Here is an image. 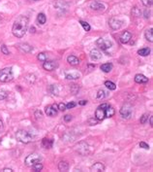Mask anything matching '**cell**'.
I'll list each match as a JSON object with an SVG mask.
<instances>
[{
    "label": "cell",
    "mask_w": 153,
    "mask_h": 172,
    "mask_svg": "<svg viewBox=\"0 0 153 172\" xmlns=\"http://www.w3.org/2000/svg\"><path fill=\"white\" fill-rule=\"evenodd\" d=\"M30 32H31V33H32V32H33V33L35 32V28H34V27H31V28H30Z\"/></svg>",
    "instance_id": "obj_46"
},
{
    "label": "cell",
    "mask_w": 153,
    "mask_h": 172,
    "mask_svg": "<svg viewBox=\"0 0 153 172\" xmlns=\"http://www.w3.org/2000/svg\"><path fill=\"white\" fill-rule=\"evenodd\" d=\"M7 96H8V92L5 90H0V100L5 99Z\"/></svg>",
    "instance_id": "obj_31"
},
{
    "label": "cell",
    "mask_w": 153,
    "mask_h": 172,
    "mask_svg": "<svg viewBox=\"0 0 153 172\" xmlns=\"http://www.w3.org/2000/svg\"><path fill=\"white\" fill-rule=\"evenodd\" d=\"M47 21V17L45 14L43 13H40L37 16V23L39 24H41V25H43V24H45Z\"/></svg>",
    "instance_id": "obj_22"
},
{
    "label": "cell",
    "mask_w": 153,
    "mask_h": 172,
    "mask_svg": "<svg viewBox=\"0 0 153 172\" xmlns=\"http://www.w3.org/2000/svg\"><path fill=\"white\" fill-rule=\"evenodd\" d=\"M58 106V110H60V111H65L67 108H66V104H64V103H59L57 105Z\"/></svg>",
    "instance_id": "obj_38"
},
{
    "label": "cell",
    "mask_w": 153,
    "mask_h": 172,
    "mask_svg": "<svg viewBox=\"0 0 153 172\" xmlns=\"http://www.w3.org/2000/svg\"><path fill=\"white\" fill-rule=\"evenodd\" d=\"M67 61L69 64L71 65H78V63H80V60L75 56H69L67 58Z\"/></svg>",
    "instance_id": "obj_19"
},
{
    "label": "cell",
    "mask_w": 153,
    "mask_h": 172,
    "mask_svg": "<svg viewBox=\"0 0 153 172\" xmlns=\"http://www.w3.org/2000/svg\"><path fill=\"white\" fill-rule=\"evenodd\" d=\"M112 67H113V65L112 63H104V64L101 65V70L105 73H108L112 70Z\"/></svg>",
    "instance_id": "obj_20"
},
{
    "label": "cell",
    "mask_w": 153,
    "mask_h": 172,
    "mask_svg": "<svg viewBox=\"0 0 153 172\" xmlns=\"http://www.w3.org/2000/svg\"><path fill=\"white\" fill-rule=\"evenodd\" d=\"M105 168H106L105 165H104L102 163H96L90 167V170L94 172H101V171H105Z\"/></svg>",
    "instance_id": "obj_14"
},
{
    "label": "cell",
    "mask_w": 153,
    "mask_h": 172,
    "mask_svg": "<svg viewBox=\"0 0 153 172\" xmlns=\"http://www.w3.org/2000/svg\"><path fill=\"white\" fill-rule=\"evenodd\" d=\"M147 120H148V115H147V114H144L142 117H140V124H145Z\"/></svg>",
    "instance_id": "obj_34"
},
{
    "label": "cell",
    "mask_w": 153,
    "mask_h": 172,
    "mask_svg": "<svg viewBox=\"0 0 153 172\" xmlns=\"http://www.w3.org/2000/svg\"><path fill=\"white\" fill-rule=\"evenodd\" d=\"M1 52L4 54V55H6V56H8L9 54H10L8 48H7V47L5 46V45H2V46H1Z\"/></svg>",
    "instance_id": "obj_37"
},
{
    "label": "cell",
    "mask_w": 153,
    "mask_h": 172,
    "mask_svg": "<svg viewBox=\"0 0 153 172\" xmlns=\"http://www.w3.org/2000/svg\"><path fill=\"white\" fill-rule=\"evenodd\" d=\"M53 141L51 139H48V138H44L42 140V146L45 149H51L53 147Z\"/></svg>",
    "instance_id": "obj_18"
},
{
    "label": "cell",
    "mask_w": 153,
    "mask_h": 172,
    "mask_svg": "<svg viewBox=\"0 0 153 172\" xmlns=\"http://www.w3.org/2000/svg\"><path fill=\"white\" fill-rule=\"evenodd\" d=\"M90 8L92 10H95V11H102V10L105 9V5L98 1H92L90 3Z\"/></svg>",
    "instance_id": "obj_13"
},
{
    "label": "cell",
    "mask_w": 153,
    "mask_h": 172,
    "mask_svg": "<svg viewBox=\"0 0 153 172\" xmlns=\"http://www.w3.org/2000/svg\"><path fill=\"white\" fill-rule=\"evenodd\" d=\"M2 171H3V172H13V169H11V168H4Z\"/></svg>",
    "instance_id": "obj_43"
},
{
    "label": "cell",
    "mask_w": 153,
    "mask_h": 172,
    "mask_svg": "<svg viewBox=\"0 0 153 172\" xmlns=\"http://www.w3.org/2000/svg\"><path fill=\"white\" fill-rule=\"evenodd\" d=\"M71 120H72V116H70V115H66V116L64 117V121L65 122H70Z\"/></svg>",
    "instance_id": "obj_41"
},
{
    "label": "cell",
    "mask_w": 153,
    "mask_h": 172,
    "mask_svg": "<svg viewBox=\"0 0 153 172\" xmlns=\"http://www.w3.org/2000/svg\"><path fill=\"white\" fill-rule=\"evenodd\" d=\"M140 147L142 149H145V150H148L149 149V145L146 144L145 142H140Z\"/></svg>",
    "instance_id": "obj_39"
},
{
    "label": "cell",
    "mask_w": 153,
    "mask_h": 172,
    "mask_svg": "<svg viewBox=\"0 0 153 172\" xmlns=\"http://www.w3.org/2000/svg\"><path fill=\"white\" fill-rule=\"evenodd\" d=\"M51 92H53V94H54V95H57V94H58V90H57V87H56L55 85L51 86Z\"/></svg>",
    "instance_id": "obj_35"
},
{
    "label": "cell",
    "mask_w": 153,
    "mask_h": 172,
    "mask_svg": "<svg viewBox=\"0 0 153 172\" xmlns=\"http://www.w3.org/2000/svg\"><path fill=\"white\" fill-rule=\"evenodd\" d=\"M149 118V124H150V126H153V118H152V116L151 117H148Z\"/></svg>",
    "instance_id": "obj_44"
},
{
    "label": "cell",
    "mask_w": 153,
    "mask_h": 172,
    "mask_svg": "<svg viewBox=\"0 0 153 172\" xmlns=\"http://www.w3.org/2000/svg\"><path fill=\"white\" fill-rule=\"evenodd\" d=\"M135 82L138 84H146L148 82V78L142 74H137L135 76Z\"/></svg>",
    "instance_id": "obj_15"
},
{
    "label": "cell",
    "mask_w": 153,
    "mask_h": 172,
    "mask_svg": "<svg viewBox=\"0 0 153 172\" xmlns=\"http://www.w3.org/2000/svg\"><path fill=\"white\" fill-rule=\"evenodd\" d=\"M2 128H3V122H2L1 119H0V130H1Z\"/></svg>",
    "instance_id": "obj_45"
},
{
    "label": "cell",
    "mask_w": 153,
    "mask_h": 172,
    "mask_svg": "<svg viewBox=\"0 0 153 172\" xmlns=\"http://www.w3.org/2000/svg\"><path fill=\"white\" fill-rule=\"evenodd\" d=\"M28 18L25 16H19L18 19L15 21L12 28V32L16 37L21 38L26 33L27 27H28Z\"/></svg>",
    "instance_id": "obj_1"
},
{
    "label": "cell",
    "mask_w": 153,
    "mask_h": 172,
    "mask_svg": "<svg viewBox=\"0 0 153 172\" xmlns=\"http://www.w3.org/2000/svg\"><path fill=\"white\" fill-rule=\"evenodd\" d=\"M70 90H71V92H72L73 94H76V92H78V90H80V88L78 87V85L73 84V85H71Z\"/></svg>",
    "instance_id": "obj_30"
},
{
    "label": "cell",
    "mask_w": 153,
    "mask_h": 172,
    "mask_svg": "<svg viewBox=\"0 0 153 172\" xmlns=\"http://www.w3.org/2000/svg\"><path fill=\"white\" fill-rule=\"evenodd\" d=\"M122 23H123L122 21H120V19H118L116 18H112L110 21H108V24H110V26L113 29V30L119 29L122 26Z\"/></svg>",
    "instance_id": "obj_10"
},
{
    "label": "cell",
    "mask_w": 153,
    "mask_h": 172,
    "mask_svg": "<svg viewBox=\"0 0 153 172\" xmlns=\"http://www.w3.org/2000/svg\"><path fill=\"white\" fill-rule=\"evenodd\" d=\"M114 114H115V111L114 109H113V107L110 106V105H107L105 110L106 118H112V116H114Z\"/></svg>",
    "instance_id": "obj_17"
},
{
    "label": "cell",
    "mask_w": 153,
    "mask_h": 172,
    "mask_svg": "<svg viewBox=\"0 0 153 172\" xmlns=\"http://www.w3.org/2000/svg\"><path fill=\"white\" fill-rule=\"evenodd\" d=\"M108 104L104 103V104L100 105L99 107L97 108L95 112V118L98 120V121H103L104 119L106 118V115H105V110H106V107H107Z\"/></svg>",
    "instance_id": "obj_7"
},
{
    "label": "cell",
    "mask_w": 153,
    "mask_h": 172,
    "mask_svg": "<svg viewBox=\"0 0 153 172\" xmlns=\"http://www.w3.org/2000/svg\"><path fill=\"white\" fill-rule=\"evenodd\" d=\"M90 58H92L93 60H101L102 58V54L99 50L97 49H93L91 50L90 52Z\"/></svg>",
    "instance_id": "obj_16"
},
{
    "label": "cell",
    "mask_w": 153,
    "mask_h": 172,
    "mask_svg": "<svg viewBox=\"0 0 153 172\" xmlns=\"http://www.w3.org/2000/svg\"><path fill=\"white\" fill-rule=\"evenodd\" d=\"M96 44H97V46L104 52H107L112 47V43L110 42V40L104 39V38H99L97 40V42H96Z\"/></svg>",
    "instance_id": "obj_5"
},
{
    "label": "cell",
    "mask_w": 153,
    "mask_h": 172,
    "mask_svg": "<svg viewBox=\"0 0 153 172\" xmlns=\"http://www.w3.org/2000/svg\"><path fill=\"white\" fill-rule=\"evenodd\" d=\"M86 103H87V100H80V101L78 102V104H80V105H85Z\"/></svg>",
    "instance_id": "obj_42"
},
{
    "label": "cell",
    "mask_w": 153,
    "mask_h": 172,
    "mask_svg": "<svg viewBox=\"0 0 153 172\" xmlns=\"http://www.w3.org/2000/svg\"><path fill=\"white\" fill-rule=\"evenodd\" d=\"M144 36H145V39L149 42H153V34H152V28L150 29H147L144 33Z\"/></svg>",
    "instance_id": "obj_24"
},
{
    "label": "cell",
    "mask_w": 153,
    "mask_h": 172,
    "mask_svg": "<svg viewBox=\"0 0 153 172\" xmlns=\"http://www.w3.org/2000/svg\"><path fill=\"white\" fill-rule=\"evenodd\" d=\"M133 114V108L130 104H124L120 109V115L124 119H130Z\"/></svg>",
    "instance_id": "obj_6"
},
{
    "label": "cell",
    "mask_w": 153,
    "mask_h": 172,
    "mask_svg": "<svg viewBox=\"0 0 153 172\" xmlns=\"http://www.w3.org/2000/svg\"><path fill=\"white\" fill-rule=\"evenodd\" d=\"M41 159H42L41 155H39V154H37V153H32L30 155H28V156H27L26 158H25L24 163H25L27 166L31 167V166L34 165L35 163H40Z\"/></svg>",
    "instance_id": "obj_4"
},
{
    "label": "cell",
    "mask_w": 153,
    "mask_h": 172,
    "mask_svg": "<svg viewBox=\"0 0 153 172\" xmlns=\"http://www.w3.org/2000/svg\"><path fill=\"white\" fill-rule=\"evenodd\" d=\"M131 38H132V34H131L129 31H124V32L120 35L119 40L122 44H127L131 40Z\"/></svg>",
    "instance_id": "obj_11"
},
{
    "label": "cell",
    "mask_w": 153,
    "mask_h": 172,
    "mask_svg": "<svg viewBox=\"0 0 153 172\" xmlns=\"http://www.w3.org/2000/svg\"><path fill=\"white\" fill-rule=\"evenodd\" d=\"M43 67L44 69L47 71H53L55 69V68L58 67V63L57 61H54V60H47L44 62Z\"/></svg>",
    "instance_id": "obj_9"
},
{
    "label": "cell",
    "mask_w": 153,
    "mask_h": 172,
    "mask_svg": "<svg viewBox=\"0 0 153 172\" xmlns=\"http://www.w3.org/2000/svg\"><path fill=\"white\" fill-rule=\"evenodd\" d=\"M105 96H106L105 90H99V92H98V93H97V98H98V99H103V98L105 97Z\"/></svg>",
    "instance_id": "obj_33"
},
{
    "label": "cell",
    "mask_w": 153,
    "mask_h": 172,
    "mask_svg": "<svg viewBox=\"0 0 153 172\" xmlns=\"http://www.w3.org/2000/svg\"><path fill=\"white\" fill-rule=\"evenodd\" d=\"M14 78V73L12 67H6L4 69L0 70V82L8 83L12 81Z\"/></svg>",
    "instance_id": "obj_3"
},
{
    "label": "cell",
    "mask_w": 153,
    "mask_h": 172,
    "mask_svg": "<svg viewBox=\"0 0 153 172\" xmlns=\"http://www.w3.org/2000/svg\"><path fill=\"white\" fill-rule=\"evenodd\" d=\"M57 111H58V106L56 104L53 105H49V106L46 107V114L48 115L49 117H54L57 115Z\"/></svg>",
    "instance_id": "obj_8"
},
{
    "label": "cell",
    "mask_w": 153,
    "mask_h": 172,
    "mask_svg": "<svg viewBox=\"0 0 153 172\" xmlns=\"http://www.w3.org/2000/svg\"><path fill=\"white\" fill-rule=\"evenodd\" d=\"M80 74L78 72H72V73H68L66 74V79L67 80H76V79H80Z\"/></svg>",
    "instance_id": "obj_21"
},
{
    "label": "cell",
    "mask_w": 153,
    "mask_h": 172,
    "mask_svg": "<svg viewBox=\"0 0 153 172\" xmlns=\"http://www.w3.org/2000/svg\"><path fill=\"white\" fill-rule=\"evenodd\" d=\"M58 169L60 171H68L69 164L67 161H60V163H58Z\"/></svg>",
    "instance_id": "obj_23"
},
{
    "label": "cell",
    "mask_w": 153,
    "mask_h": 172,
    "mask_svg": "<svg viewBox=\"0 0 153 172\" xmlns=\"http://www.w3.org/2000/svg\"><path fill=\"white\" fill-rule=\"evenodd\" d=\"M138 54L142 56H147L150 54V49L149 48H142L140 50L138 51Z\"/></svg>",
    "instance_id": "obj_25"
},
{
    "label": "cell",
    "mask_w": 153,
    "mask_h": 172,
    "mask_svg": "<svg viewBox=\"0 0 153 172\" xmlns=\"http://www.w3.org/2000/svg\"><path fill=\"white\" fill-rule=\"evenodd\" d=\"M98 120L96 119V118H91V119L88 120V124H89V126H96V124H98Z\"/></svg>",
    "instance_id": "obj_32"
},
{
    "label": "cell",
    "mask_w": 153,
    "mask_h": 172,
    "mask_svg": "<svg viewBox=\"0 0 153 172\" xmlns=\"http://www.w3.org/2000/svg\"><path fill=\"white\" fill-rule=\"evenodd\" d=\"M142 3L144 4L145 7H149L152 5L153 0H142Z\"/></svg>",
    "instance_id": "obj_36"
},
{
    "label": "cell",
    "mask_w": 153,
    "mask_h": 172,
    "mask_svg": "<svg viewBox=\"0 0 153 172\" xmlns=\"http://www.w3.org/2000/svg\"><path fill=\"white\" fill-rule=\"evenodd\" d=\"M16 138L18 141L21 142V143L28 144V143H30L31 141H33L34 136L31 133H29L28 131H26V130L21 129L16 133Z\"/></svg>",
    "instance_id": "obj_2"
},
{
    "label": "cell",
    "mask_w": 153,
    "mask_h": 172,
    "mask_svg": "<svg viewBox=\"0 0 153 172\" xmlns=\"http://www.w3.org/2000/svg\"><path fill=\"white\" fill-rule=\"evenodd\" d=\"M105 86L108 88V90H114L115 88H116V86H115L114 83L110 82V81H106V82H105Z\"/></svg>",
    "instance_id": "obj_27"
},
{
    "label": "cell",
    "mask_w": 153,
    "mask_h": 172,
    "mask_svg": "<svg viewBox=\"0 0 153 172\" xmlns=\"http://www.w3.org/2000/svg\"><path fill=\"white\" fill-rule=\"evenodd\" d=\"M31 168H32V170L36 171V172L41 171L42 169H43V164H42L41 163H37L34 164V165H32Z\"/></svg>",
    "instance_id": "obj_28"
},
{
    "label": "cell",
    "mask_w": 153,
    "mask_h": 172,
    "mask_svg": "<svg viewBox=\"0 0 153 172\" xmlns=\"http://www.w3.org/2000/svg\"><path fill=\"white\" fill-rule=\"evenodd\" d=\"M80 23L81 24V26L83 27V29H84L85 31H89L90 30V25L89 23H87L86 21H80Z\"/></svg>",
    "instance_id": "obj_29"
},
{
    "label": "cell",
    "mask_w": 153,
    "mask_h": 172,
    "mask_svg": "<svg viewBox=\"0 0 153 172\" xmlns=\"http://www.w3.org/2000/svg\"><path fill=\"white\" fill-rule=\"evenodd\" d=\"M34 1H37V0H34Z\"/></svg>",
    "instance_id": "obj_47"
},
{
    "label": "cell",
    "mask_w": 153,
    "mask_h": 172,
    "mask_svg": "<svg viewBox=\"0 0 153 172\" xmlns=\"http://www.w3.org/2000/svg\"><path fill=\"white\" fill-rule=\"evenodd\" d=\"M37 58H38V60H40V61H42V62H45V61L48 60L49 55L47 53H40V54H38V56H37Z\"/></svg>",
    "instance_id": "obj_26"
},
{
    "label": "cell",
    "mask_w": 153,
    "mask_h": 172,
    "mask_svg": "<svg viewBox=\"0 0 153 172\" xmlns=\"http://www.w3.org/2000/svg\"><path fill=\"white\" fill-rule=\"evenodd\" d=\"M17 48H18L21 52H23V53H30V52L33 50V48H32L30 45L26 44V43L19 44V45L17 46Z\"/></svg>",
    "instance_id": "obj_12"
},
{
    "label": "cell",
    "mask_w": 153,
    "mask_h": 172,
    "mask_svg": "<svg viewBox=\"0 0 153 172\" xmlns=\"http://www.w3.org/2000/svg\"><path fill=\"white\" fill-rule=\"evenodd\" d=\"M76 103L75 102H69L68 104H66V108H67V109H72V108H74L76 106Z\"/></svg>",
    "instance_id": "obj_40"
}]
</instances>
